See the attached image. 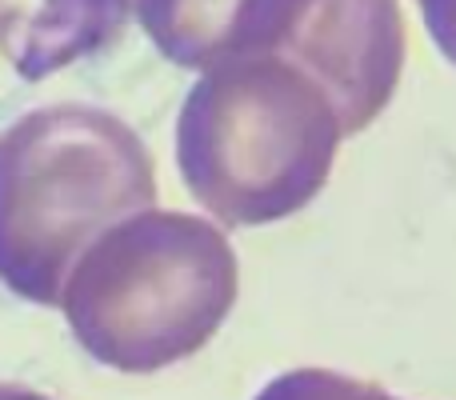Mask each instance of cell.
Instances as JSON below:
<instances>
[{
	"label": "cell",
	"mask_w": 456,
	"mask_h": 400,
	"mask_svg": "<svg viewBox=\"0 0 456 400\" xmlns=\"http://www.w3.org/2000/svg\"><path fill=\"white\" fill-rule=\"evenodd\" d=\"M157 208V168L120 117L37 109L0 133V284L56 308L77 260L120 220Z\"/></svg>",
	"instance_id": "cell-1"
},
{
	"label": "cell",
	"mask_w": 456,
	"mask_h": 400,
	"mask_svg": "<svg viewBox=\"0 0 456 400\" xmlns=\"http://www.w3.org/2000/svg\"><path fill=\"white\" fill-rule=\"evenodd\" d=\"M292 0H133L160 56L181 69H216L276 48Z\"/></svg>",
	"instance_id": "cell-5"
},
{
	"label": "cell",
	"mask_w": 456,
	"mask_h": 400,
	"mask_svg": "<svg viewBox=\"0 0 456 400\" xmlns=\"http://www.w3.org/2000/svg\"><path fill=\"white\" fill-rule=\"evenodd\" d=\"M273 56L324 88L345 136L369 128L393 101L404 69L396 0H292Z\"/></svg>",
	"instance_id": "cell-4"
},
{
	"label": "cell",
	"mask_w": 456,
	"mask_h": 400,
	"mask_svg": "<svg viewBox=\"0 0 456 400\" xmlns=\"http://www.w3.org/2000/svg\"><path fill=\"white\" fill-rule=\"evenodd\" d=\"M425 29L433 37V45L441 48V56L456 64V0H417Z\"/></svg>",
	"instance_id": "cell-8"
},
{
	"label": "cell",
	"mask_w": 456,
	"mask_h": 400,
	"mask_svg": "<svg viewBox=\"0 0 456 400\" xmlns=\"http://www.w3.org/2000/svg\"><path fill=\"white\" fill-rule=\"evenodd\" d=\"M340 141L324 88L265 53L200 72L176 120V165L192 200L252 228L305 208L329 184Z\"/></svg>",
	"instance_id": "cell-2"
},
{
	"label": "cell",
	"mask_w": 456,
	"mask_h": 400,
	"mask_svg": "<svg viewBox=\"0 0 456 400\" xmlns=\"http://www.w3.org/2000/svg\"><path fill=\"white\" fill-rule=\"evenodd\" d=\"M236 292L240 268L221 228L149 208L109 228L77 260L56 308L93 361L157 372L213 340Z\"/></svg>",
	"instance_id": "cell-3"
},
{
	"label": "cell",
	"mask_w": 456,
	"mask_h": 400,
	"mask_svg": "<svg viewBox=\"0 0 456 400\" xmlns=\"http://www.w3.org/2000/svg\"><path fill=\"white\" fill-rule=\"evenodd\" d=\"M256 400H393V396L380 393L377 385H361V380L337 377V372L300 369L276 377Z\"/></svg>",
	"instance_id": "cell-7"
},
{
	"label": "cell",
	"mask_w": 456,
	"mask_h": 400,
	"mask_svg": "<svg viewBox=\"0 0 456 400\" xmlns=\"http://www.w3.org/2000/svg\"><path fill=\"white\" fill-rule=\"evenodd\" d=\"M128 12L133 0H0V53L20 77L40 80L109 48Z\"/></svg>",
	"instance_id": "cell-6"
}]
</instances>
